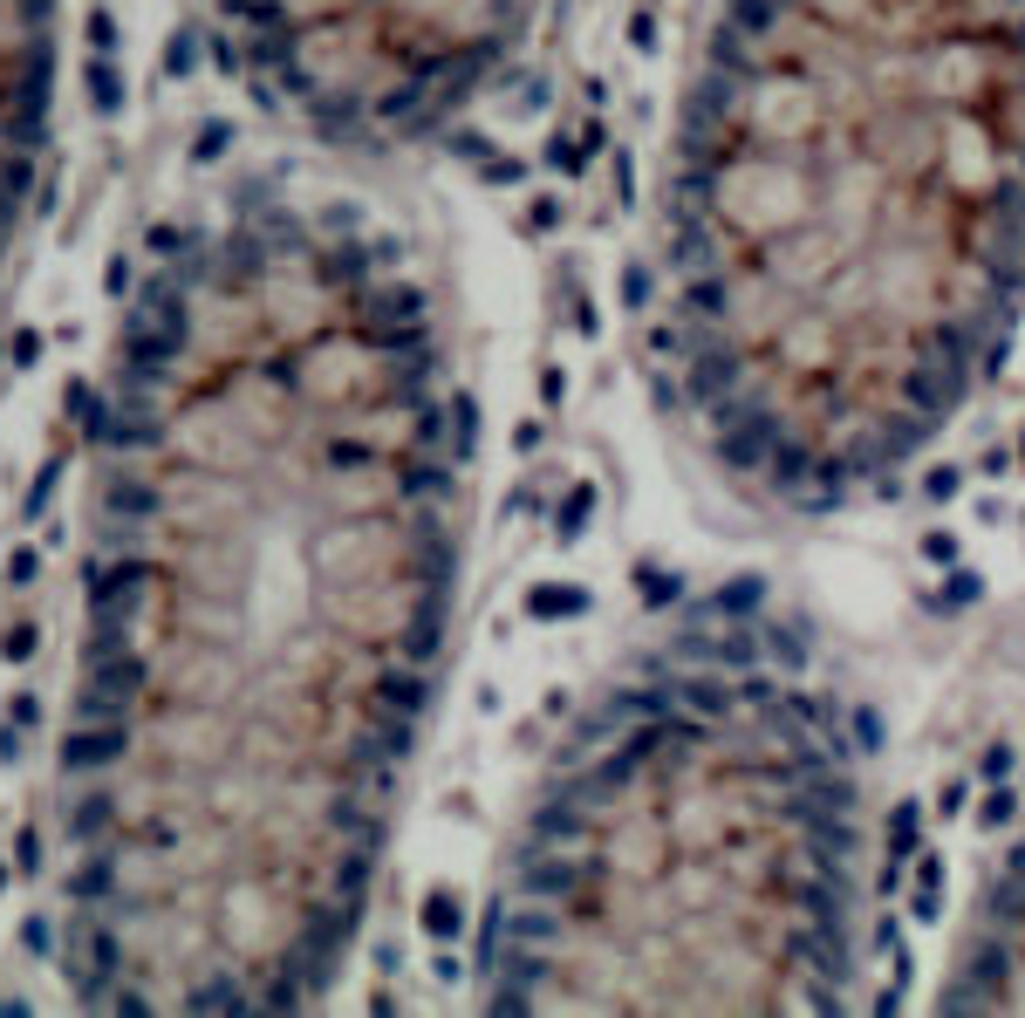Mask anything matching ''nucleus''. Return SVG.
I'll list each match as a JSON object with an SVG mask.
<instances>
[{
    "instance_id": "f257e3e1",
    "label": "nucleus",
    "mask_w": 1025,
    "mask_h": 1018,
    "mask_svg": "<svg viewBox=\"0 0 1025 1018\" xmlns=\"http://www.w3.org/2000/svg\"><path fill=\"white\" fill-rule=\"evenodd\" d=\"M643 322L732 499L828 520L889 493L1025 322V0H711Z\"/></svg>"
},
{
    "instance_id": "f03ea898",
    "label": "nucleus",
    "mask_w": 1025,
    "mask_h": 1018,
    "mask_svg": "<svg viewBox=\"0 0 1025 1018\" xmlns=\"http://www.w3.org/2000/svg\"><path fill=\"white\" fill-rule=\"evenodd\" d=\"M882 746L861 683L759 574L677 595L575 704L479 916L485 1011H848Z\"/></svg>"
},
{
    "instance_id": "7ed1b4c3",
    "label": "nucleus",
    "mask_w": 1025,
    "mask_h": 1018,
    "mask_svg": "<svg viewBox=\"0 0 1025 1018\" xmlns=\"http://www.w3.org/2000/svg\"><path fill=\"white\" fill-rule=\"evenodd\" d=\"M219 75L322 144L438 137L512 69L547 0H213Z\"/></svg>"
},
{
    "instance_id": "20e7f679",
    "label": "nucleus",
    "mask_w": 1025,
    "mask_h": 1018,
    "mask_svg": "<svg viewBox=\"0 0 1025 1018\" xmlns=\"http://www.w3.org/2000/svg\"><path fill=\"white\" fill-rule=\"evenodd\" d=\"M943 1011H1025V813L970 882L943 957Z\"/></svg>"
},
{
    "instance_id": "39448f33",
    "label": "nucleus",
    "mask_w": 1025,
    "mask_h": 1018,
    "mask_svg": "<svg viewBox=\"0 0 1025 1018\" xmlns=\"http://www.w3.org/2000/svg\"><path fill=\"white\" fill-rule=\"evenodd\" d=\"M165 581L158 561L144 554H117V561H89L83 568V595H89V616H137V602Z\"/></svg>"
},
{
    "instance_id": "423d86ee",
    "label": "nucleus",
    "mask_w": 1025,
    "mask_h": 1018,
    "mask_svg": "<svg viewBox=\"0 0 1025 1018\" xmlns=\"http://www.w3.org/2000/svg\"><path fill=\"white\" fill-rule=\"evenodd\" d=\"M69 971H75V984H83V1005H110V984L123 978V936H117V923L110 916H83L75 923V957H69Z\"/></svg>"
},
{
    "instance_id": "0eeeda50",
    "label": "nucleus",
    "mask_w": 1025,
    "mask_h": 1018,
    "mask_svg": "<svg viewBox=\"0 0 1025 1018\" xmlns=\"http://www.w3.org/2000/svg\"><path fill=\"white\" fill-rule=\"evenodd\" d=\"M131 759V725L123 718H83L62 738V773H110Z\"/></svg>"
},
{
    "instance_id": "6e6552de",
    "label": "nucleus",
    "mask_w": 1025,
    "mask_h": 1018,
    "mask_svg": "<svg viewBox=\"0 0 1025 1018\" xmlns=\"http://www.w3.org/2000/svg\"><path fill=\"white\" fill-rule=\"evenodd\" d=\"M185 1011H233V1018H246V1011H261V991L246 984V971H205L185 991Z\"/></svg>"
},
{
    "instance_id": "1a4fd4ad",
    "label": "nucleus",
    "mask_w": 1025,
    "mask_h": 1018,
    "mask_svg": "<svg viewBox=\"0 0 1025 1018\" xmlns=\"http://www.w3.org/2000/svg\"><path fill=\"white\" fill-rule=\"evenodd\" d=\"M62 888H69V902H83V909L110 902V896H117V855H110V848L83 855V861L69 869V882H62Z\"/></svg>"
},
{
    "instance_id": "9d476101",
    "label": "nucleus",
    "mask_w": 1025,
    "mask_h": 1018,
    "mask_svg": "<svg viewBox=\"0 0 1025 1018\" xmlns=\"http://www.w3.org/2000/svg\"><path fill=\"white\" fill-rule=\"evenodd\" d=\"M102 506H110L117 520H158L165 493L150 486V478H110V486H102Z\"/></svg>"
},
{
    "instance_id": "9b49d317",
    "label": "nucleus",
    "mask_w": 1025,
    "mask_h": 1018,
    "mask_svg": "<svg viewBox=\"0 0 1025 1018\" xmlns=\"http://www.w3.org/2000/svg\"><path fill=\"white\" fill-rule=\"evenodd\" d=\"M89 683L96 691H110V698H144V683H150V664L131 650V656H102V664H89Z\"/></svg>"
},
{
    "instance_id": "f8f14e48",
    "label": "nucleus",
    "mask_w": 1025,
    "mask_h": 1018,
    "mask_svg": "<svg viewBox=\"0 0 1025 1018\" xmlns=\"http://www.w3.org/2000/svg\"><path fill=\"white\" fill-rule=\"evenodd\" d=\"M131 650H137L131 616H89V643H83L89 664H102V656H131Z\"/></svg>"
},
{
    "instance_id": "ddd939ff",
    "label": "nucleus",
    "mask_w": 1025,
    "mask_h": 1018,
    "mask_svg": "<svg viewBox=\"0 0 1025 1018\" xmlns=\"http://www.w3.org/2000/svg\"><path fill=\"white\" fill-rule=\"evenodd\" d=\"M69 834H75L83 848H89V841H102V834H117V800H110V793L75 800V807H69Z\"/></svg>"
},
{
    "instance_id": "4468645a",
    "label": "nucleus",
    "mask_w": 1025,
    "mask_h": 1018,
    "mask_svg": "<svg viewBox=\"0 0 1025 1018\" xmlns=\"http://www.w3.org/2000/svg\"><path fill=\"white\" fill-rule=\"evenodd\" d=\"M75 424H83V438H89V445H117V424H123V417H117V403L96 390V397L83 403V417H75Z\"/></svg>"
},
{
    "instance_id": "2eb2a0df",
    "label": "nucleus",
    "mask_w": 1025,
    "mask_h": 1018,
    "mask_svg": "<svg viewBox=\"0 0 1025 1018\" xmlns=\"http://www.w3.org/2000/svg\"><path fill=\"white\" fill-rule=\"evenodd\" d=\"M131 704H137V698H110V691H96V683H83L75 718H131Z\"/></svg>"
},
{
    "instance_id": "dca6fc26",
    "label": "nucleus",
    "mask_w": 1025,
    "mask_h": 1018,
    "mask_svg": "<svg viewBox=\"0 0 1025 1018\" xmlns=\"http://www.w3.org/2000/svg\"><path fill=\"white\" fill-rule=\"evenodd\" d=\"M56 486H62V458H48V465H41V478L28 486V499H21V513H28V520H41V513H48V499H56Z\"/></svg>"
},
{
    "instance_id": "f3484780",
    "label": "nucleus",
    "mask_w": 1025,
    "mask_h": 1018,
    "mask_svg": "<svg viewBox=\"0 0 1025 1018\" xmlns=\"http://www.w3.org/2000/svg\"><path fill=\"white\" fill-rule=\"evenodd\" d=\"M14 869L21 875H41V827H21L14 834Z\"/></svg>"
},
{
    "instance_id": "a211bd4d",
    "label": "nucleus",
    "mask_w": 1025,
    "mask_h": 1018,
    "mask_svg": "<svg viewBox=\"0 0 1025 1018\" xmlns=\"http://www.w3.org/2000/svg\"><path fill=\"white\" fill-rule=\"evenodd\" d=\"M8 581H14V589H35V581H41V554L35 547H14L8 554Z\"/></svg>"
},
{
    "instance_id": "6ab92c4d",
    "label": "nucleus",
    "mask_w": 1025,
    "mask_h": 1018,
    "mask_svg": "<svg viewBox=\"0 0 1025 1018\" xmlns=\"http://www.w3.org/2000/svg\"><path fill=\"white\" fill-rule=\"evenodd\" d=\"M21 944L35 957H56V923H48V916H28V923H21Z\"/></svg>"
},
{
    "instance_id": "aec40b11",
    "label": "nucleus",
    "mask_w": 1025,
    "mask_h": 1018,
    "mask_svg": "<svg viewBox=\"0 0 1025 1018\" xmlns=\"http://www.w3.org/2000/svg\"><path fill=\"white\" fill-rule=\"evenodd\" d=\"M0 650H8V664H28V656L41 650V629L21 622V629H8V643H0Z\"/></svg>"
},
{
    "instance_id": "412c9836",
    "label": "nucleus",
    "mask_w": 1025,
    "mask_h": 1018,
    "mask_svg": "<svg viewBox=\"0 0 1025 1018\" xmlns=\"http://www.w3.org/2000/svg\"><path fill=\"white\" fill-rule=\"evenodd\" d=\"M102 547H110V554H131V547H137V520H117V513H110V526H102Z\"/></svg>"
},
{
    "instance_id": "4be33fe9",
    "label": "nucleus",
    "mask_w": 1025,
    "mask_h": 1018,
    "mask_svg": "<svg viewBox=\"0 0 1025 1018\" xmlns=\"http://www.w3.org/2000/svg\"><path fill=\"white\" fill-rule=\"evenodd\" d=\"M8 718H14L21 731H28V725H41V698H35V691H14V711H8Z\"/></svg>"
},
{
    "instance_id": "5701e85b",
    "label": "nucleus",
    "mask_w": 1025,
    "mask_h": 1018,
    "mask_svg": "<svg viewBox=\"0 0 1025 1018\" xmlns=\"http://www.w3.org/2000/svg\"><path fill=\"white\" fill-rule=\"evenodd\" d=\"M110 1011H123V1018H144V1011H150V998H144V991H110Z\"/></svg>"
},
{
    "instance_id": "b1692460",
    "label": "nucleus",
    "mask_w": 1025,
    "mask_h": 1018,
    "mask_svg": "<svg viewBox=\"0 0 1025 1018\" xmlns=\"http://www.w3.org/2000/svg\"><path fill=\"white\" fill-rule=\"evenodd\" d=\"M89 89H96L102 110H117V75H110V69H89Z\"/></svg>"
},
{
    "instance_id": "393cba45",
    "label": "nucleus",
    "mask_w": 1025,
    "mask_h": 1018,
    "mask_svg": "<svg viewBox=\"0 0 1025 1018\" xmlns=\"http://www.w3.org/2000/svg\"><path fill=\"white\" fill-rule=\"evenodd\" d=\"M35 355H41V336H35V328H21V336H14V363H21V369H28V363H35Z\"/></svg>"
},
{
    "instance_id": "a878e982",
    "label": "nucleus",
    "mask_w": 1025,
    "mask_h": 1018,
    "mask_svg": "<svg viewBox=\"0 0 1025 1018\" xmlns=\"http://www.w3.org/2000/svg\"><path fill=\"white\" fill-rule=\"evenodd\" d=\"M0 759H8V766H14V759H21V725H14V718L0 725Z\"/></svg>"
},
{
    "instance_id": "bb28decb",
    "label": "nucleus",
    "mask_w": 1025,
    "mask_h": 1018,
    "mask_svg": "<svg viewBox=\"0 0 1025 1018\" xmlns=\"http://www.w3.org/2000/svg\"><path fill=\"white\" fill-rule=\"evenodd\" d=\"M89 397H96L89 384H69V390H62V403H69V417H83V403H89Z\"/></svg>"
},
{
    "instance_id": "cd10ccee",
    "label": "nucleus",
    "mask_w": 1025,
    "mask_h": 1018,
    "mask_svg": "<svg viewBox=\"0 0 1025 1018\" xmlns=\"http://www.w3.org/2000/svg\"><path fill=\"white\" fill-rule=\"evenodd\" d=\"M28 1011H35L28 998H0V1018H28Z\"/></svg>"
},
{
    "instance_id": "c85d7f7f",
    "label": "nucleus",
    "mask_w": 1025,
    "mask_h": 1018,
    "mask_svg": "<svg viewBox=\"0 0 1025 1018\" xmlns=\"http://www.w3.org/2000/svg\"><path fill=\"white\" fill-rule=\"evenodd\" d=\"M8 875H14V869H8V861H0V888H8Z\"/></svg>"
}]
</instances>
